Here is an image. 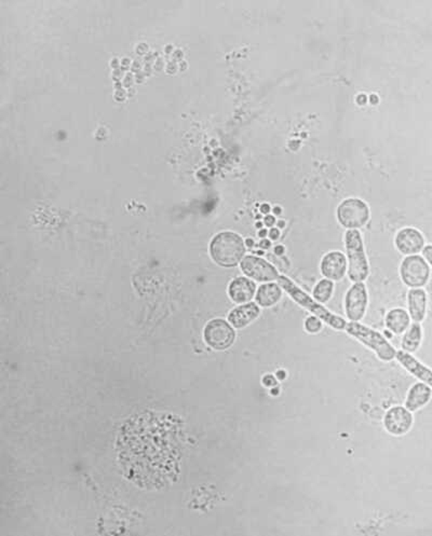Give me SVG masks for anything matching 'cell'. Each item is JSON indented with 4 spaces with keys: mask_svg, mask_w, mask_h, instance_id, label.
Segmentation results:
<instances>
[{
    "mask_svg": "<svg viewBox=\"0 0 432 536\" xmlns=\"http://www.w3.org/2000/svg\"><path fill=\"white\" fill-rule=\"evenodd\" d=\"M275 253L277 254V255H282V254L285 253V247H283L282 245L277 246V247L275 248Z\"/></svg>",
    "mask_w": 432,
    "mask_h": 536,
    "instance_id": "1f68e13d",
    "label": "cell"
},
{
    "mask_svg": "<svg viewBox=\"0 0 432 536\" xmlns=\"http://www.w3.org/2000/svg\"><path fill=\"white\" fill-rule=\"evenodd\" d=\"M261 307L257 303H245L231 310L228 314V321L236 329H243L257 321L261 315Z\"/></svg>",
    "mask_w": 432,
    "mask_h": 536,
    "instance_id": "9a60e30c",
    "label": "cell"
},
{
    "mask_svg": "<svg viewBox=\"0 0 432 536\" xmlns=\"http://www.w3.org/2000/svg\"><path fill=\"white\" fill-rule=\"evenodd\" d=\"M431 275V267L423 256H406L400 265V277L410 289H423Z\"/></svg>",
    "mask_w": 432,
    "mask_h": 536,
    "instance_id": "8992f818",
    "label": "cell"
},
{
    "mask_svg": "<svg viewBox=\"0 0 432 536\" xmlns=\"http://www.w3.org/2000/svg\"><path fill=\"white\" fill-rule=\"evenodd\" d=\"M396 359L399 361V364L405 369L406 371H409L412 376L415 377L416 379L421 381V382L425 383L428 386L432 389V369L423 364L421 361H418L416 357L410 353L404 352V351H397V355H396Z\"/></svg>",
    "mask_w": 432,
    "mask_h": 536,
    "instance_id": "5bb4252c",
    "label": "cell"
},
{
    "mask_svg": "<svg viewBox=\"0 0 432 536\" xmlns=\"http://www.w3.org/2000/svg\"><path fill=\"white\" fill-rule=\"evenodd\" d=\"M323 321H321L319 317H315V315H310L307 317L304 321L305 331L311 335H316V333H320L322 331Z\"/></svg>",
    "mask_w": 432,
    "mask_h": 536,
    "instance_id": "7402d4cb",
    "label": "cell"
},
{
    "mask_svg": "<svg viewBox=\"0 0 432 536\" xmlns=\"http://www.w3.org/2000/svg\"><path fill=\"white\" fill-rule=\"evenodd\" d=\"M283 289L278 283H264L255 294V303L264 309L275 307L282 299Z\"/></svg>",
    "mask_w": 432,
    "mask_h": 536,
    "instance_id": "ac0fdd59",
    "label": "cell"
},
{
    "mask_svg": "<svg viewBox=\"0 0 432 536\" xmlns=\"http://www.w3.org/2000/svg\"><path fill=\"white\" fill-rule=\"evenodd\" d=\"M245 242V246H247V247H252V246L254 245V241L252 239H247Z\"/></svg>",
    "mask_w": 432,
    "mask_h": 536,
    "instance_id": "836d02e7",
    "label": "cell"
},
{
    "mask_svg": "<svg viewBox=\"0 0 432 536\" xmlns=\"http://www.w3.org/2000/svg\"><path fill=\"white\" fill-rule=\"evenodd\" d=\"M203 338L213 350L225 351L235 342L236 331L229 321L223 319H212L206 325Z\"/></svg>",
    "mask_w": 432,
    "mask_h": 536,
    "instance_id": "52a82bcc",
    "label": "cell"
},
{
    "mask_svg": "<svg viewBox=\"0 0 432 536\" xmlns=\"http://www.w3.org/2000/svg\"><path fill=\"white\" fill-rule=\"evenodd\" d=\"M423 327H422L421 323L414 321L413 324H411V326L406 329L403 337H402V351L410 353V354L417 352L421 347L422 342H423Z\"/></svg>",
    "mask_w": 432,
    "mask_h": 536,
    "instance_id": "ffe728a7",
    "label": "cell"
},
{
    "mask_svg": "<svg viewBox=\"0 0 432 536\" xmlns=\"http://www.w3.org/2000/svg\"><path fill=\"white\" fill-rule=\"evenodd\" d=\"M273 210V208H271V205L267 203L261 204V208H259V210H261V214H265V215H268L269 213H271V210Z\"/></svg>",
    "mask_w": 432,
    "mask_h": 536,
    "instance_id": "83f0119b",
    "label": "cell"
},
{
    "mask_svg": "<svg viewBox=\"0 0 432 536\" xmlns=\"http://www.w3.org/2000/svg\"><path fill=\"white\" fill-rule=\"evenodd\" d=\"M408 309L412 321L422 323L427 317L428 295L424 289H411L408 293Z\"/></svg>",
    "mask_w": 432,
    "mask_h": 536,
    "instance_id": "2e32d148",
    "label": "cell"
},
{
    "mask_svg": "<svg viewBox=\"0 0 432 536\" xmlns=\"http://www.w3.org/2000/svg\"><path fill=\"white\" fill-rule=\"evenodd\" d=\"M422 255H423L424 259L429 263L430 267H432V245H426L422 251Z\"/></svg>",
    "mask_w": 432,
    "mask_h": 536,
    "instance_id": "603a6c76",
    "label": "cell"
},
{
    "mask_svg": "<svg viewBox=\"0 0 432 536\" xmlns=\"http://www.w3.org/2000/svg\"><path fill=\"white\" fill-rule=\"evenodd\" d=\"M264 384L266 385V386H268V388H271V386H275V385H277V380H275V377L271 376V375H267V376L264 377L263 379Z\"/></svg>",
    "mask_w": 432,
    "mask_h": 536,
    "instance_id": "484cf974",
    "label": "cell"
},
{
    "mask_svg": "<svg viewBox=\"0 0 432 536\" xmlns=\"http://www.w3.org/2000/svg\"><path fill=\"white\" fill-rule=\"evenodd\" d=\"M431 398L432 389L424 382H416L408 391L404 406L411 412H416L427 406Z\"/></svg>",
    "mask_w": 432,
    "mask_h": 536,
    "instance_id": "e0dca14e",
    "label": "cell"
},
{
    "mask_svg": "<svg viewBox=\"0 0 432 536\" xmlns=\"http://www.w3.org/2000/svg\"><path fill=\"white\" fill-rule=\"evenodd\" d=\"M268 238L271 241H277L280 238V230L278 228H271L268 231Z\"/></svg>",
    "mask_w": 432,
    "mask_h": 536,
    "instance_id": "d4e9b609",
    "label": "cell"
},
{
    "mask_svg": "<svg viewBox=\"0 0 432 536\" xmlns=\"http://www.w3.org/2000/svg\"><path fill=\"white\" fill-rule=\"evenodd\" d=\"M345 331L350 337L366 345L370 350L373 351L380 361L389 363V361L396 359L397 350L392 347L391 343L386 339L385 335L382 333H378V331H374V329L370 328V327L366 326L359 321L347 323Z\"/></svg>",
    "mask_w": 432,
    "mask_h": 536,
    "instance_id": "277c9868",
    "label": "cell"
},
{
    "mask_svg": "<svg viewBox=\"0 0 432 536\" xmlns=\"http://www.w3.org/2000/svg\"><path fill=\"white\" fill-rule=\"evenodd\" d=\"M240 269L245 277L259 283H271L278 281L279 272L275 266L259 256H245L240 263Z\"/></svg>",
    "mask_w": 432,
    "mask_h": 536,
    "instance_id": "ba28073f",
    "label": "cell"
},
{
    "mask_svg": "<svg viewBox=\"0 0 432 536\" xmlns=\"http://www.w3.org/2000/svg\"><path fill=\"white\" fill-rule=\"evenodd\" d=\"M277 224H278V227L280 228V229L285 227V222H283V220H278Z\"/></svg>",
    "mask_w": 432,
    "mask_h": 536,
    "instance_id": "e575fe53",
    "label": "cell"
},
{
    "mask_svg": "<svg viewBox=\"0 0 432 536\" xmlns=\"http://www.w3.org/2000/svg\"><path fill=\"white\" fill-rule=\"evenodd\" d=\"M277 282L281 286V289L290 296L291 299L295 301L297 305L306 309L315 317H319L321 321H324L326 325L332 327L335 331H345L347 325L345 319H343L340 315L331 312L330 310L319 303L314 297H310L302 289H299L298 286L290 277L280 275Z\"/></svg>",
    "mask_w": 432,
    "mask_h": 536,
    "instance_id": "6da1fadb",
    "label": "cell"
},
{
    "mask_svg": "<svg viewBox=\"0 0 432 536\" xmlns=\"http://www.w3.org/2000/svg\"><path fill=\"white\" fill-rule=\"evenodd\" d=\"M275 224H277V220H275V215H271V214H268V215H266L265 217H264V224H265L266 227L273 228V226H275Z\"/></svg>",
    "mask_w": 432,
    "mask_h": 536,
    "instance_id": "cb8c5ba5",
    "label": "cell"
},
{
    "mask_svg": "<svg viewBox=\"0 0 432 536\" xmlns=\"http://www.w3.org/2000/svg\"><path fill=\"white\" fill-rule=\"evenodd\" d=\"M338 222L347 230H358L364 227L370 219V208L361 198H346L336 210Z\"/></svg>",
    "mask_w": 432,
    "mask_h": 536,
    "instance_id": "5b68a950",
    "label": "cell"
},
{
    "mask_svg": "<svg viewBox=\"0 0 432 536\" xmlns=\"http://www.w3.org/2000/svg\"><path fill=\"white\" fill-rule=\"evenodd\" d=\"M334 282L331 281V280L326 279V277L320 280L315 286L312 297L321 305L328 303L332 298L333 293H334Z\"/></svg>",
    "mask_w": 432,
    "mask_h": 536,
    "instance_id": "44dd1931",
    "label": "cell"
},
{
    "mask_svg": "<svg viewBox=\"0 0 432 536\" xmlns=\"http://www.w3.org/2000/svg\"><path fill=\"white\" fill-rule=\"evenodd\" d=\"M273 215L278 216L281 215V213H282V208H280V206H275V208H273Z\"/></svg>",
    "mask_w": 432,
    "mask_h": 536,
    "instance_id": "4dcf8cb0",
    "label": "cell"
},
{
    "mask_svg": "<svg viewBox=\"0 0 432 536\" xmlns=\"http://www.w3.org/2000/svg\"><path fill=\"white\" fill-rule=\"evenodd\" d=\"M411 317L406 310L402 307H394L390 310L385 317V325L387 331L394 335H402L406 329L411 326Z\"/></svg>",
    "mask_w": 432,
    "mask_h": 536,
    "instance_id": "d6986e66",
    "label": "cell"
},
{
    "mask_svg": "<svg viewBox=\"0 0 432 536\" xmlns=\"http://www.w3.org/2000/svg\"><path fill=\"white\" fill-rule=\"evenodd\" d=\"M382 424L386 432L392 436H404L412 430L414 426L413 412L405 406H394L388 409Z\"/></svg>",
    "mask_w": 432,
    "mask_h": 536,
    "instance_id": "30bf717a",
    "label": "cell"
},
{
    "mask_svg": "<svg viewBox=\"0 0 432 536\" xmlns=\"http://www.w3.org/2000/svg\"><path fill=\"white\" fill-rule=\"evenodd\" d=\"M259 247L261 248V249H269V248L271 247V241L269 239H261V241L259 242Z\"/></svg>",
    "mask_w": 432,
    "mask_h": 536,
    "instance_id": "4316f807",
    "label": "cell"
},
{
    "mask_svg": "<svg viewBox=\"0 0 432 536\" xmlns=\"http://www.w3.org/2000/svg\"><path fill=\"white\" fill-rule=\"evenodd\" d=\"M348 271V260L342 252L333 251L323 256L320 263V272L323 277L333 282L344 279Z\"/></svg>",
    "mask_w": 432,
    "mask_h": 536,
    "instance_id": "7c38bea8",
    "label": "cell"
},
{
    "mask_svg": "<svg viewBox=\"0 0 432 536\" xmlns=\"http://www.w3.org/2000/svg\"><path fill=\"white\" fill-rule=\"evenodd\" d=\"M247 246L245 240L231 231L219 232L210 243V255L216 265L222 268H235L245 258Z\"/></svg>",
    "mask_w": 432,
    "mask_h": 536,
    "instance_id": "7a4b0ae2",
    "label": "cell"
},
{
    "mask_svg": "<svg viewBox=\"0 0 432 536\" xmlns=\"http://www.w3.org/2000/svg\"><path fill=\"white\" fill-rule=\"evenodd\" d=\"M263 227H264V222H257V229H259V230L263 229Z\"/></svg>",
    "mask_w": 432,
    "mask_h": 536,
    "instance_id": "d590c367",
    "label": "cell"
},
{
    "mask_svg": "<svg viewBox=\"0 0 432 536\" xmlns=\"http://www.w3.org/2000/svg\"><path fill=\"white\" fill-rule=\"evenodd\" d=\"M344 242L348 260V277L352 283L366 281L370 275V265L361 233L359 230H347Z\"/></svg>",
    "mask_w": 432,
    "mask_h": 536,
    "instance_id": "3957f363",
    "label": "cell"
},
{
    "mask_svg": "<svg viewBox=\"0 0 432 536\" xmlns=\"http://www.w3.org/2000/svg\"><path fill=\"white\" fill-rule=\"evenodd\" d=\"M257 291V284L249 277H236L228 285V296L237 305L251 303L255 298Z\"/></svg>",
    "mask_w": 432,
    "mask_h": 536,
    "instance_id": "4fadbf2b",
    "label": "cell"
},
{
    "mask_svg": "<svg viewBox=\"0 0 432 536\" xmlns=\"http://www.w3.org/2000/svg\"><path fill=\"white\" fill-rule=\"evenodd\" d=\"M370 102L374 105L377 104L378 103L377 95H370Z\"/></svg>",
    "mask_w": 432,
    "mask_h": 536,
    "instance_id": "d6a6232c",
    "label": "cell"
},
{
    "mask_svg": "<svg viewBox=\"0 0 432 536\" xmlns=\"http://www.w3.org/2000/svg\"><path fill=\"white\" fill-rule=\"evenodd\" d=\"M394 245L402 255H418L426 246L425 236L415 228H403L394 238Z\"/></svg>",
    "mask_w": 432,
    "mask_h": 536,
    "instance_id": "8fae6325",
    "label": "cell"
},
{
    "mask_svg": "<svg viewBox=\"0 0 432 536\" xmlns=\"http://www.w3.org/2000/svg\"><path fill=\"white\" fill-rule=\"evenodd\" d=\"M368 305V294L363 282L352 284L345 296L344 307L347 319L360 321L364 319Z\"/></svg>",
    "mask_w": 432,
    "mask_h": 536,
    "instance_id": "9c48e42d",
    "label": "cell"
},
{
    "mask_svg": "<svg viewBox=\"0 0 432 536\" xmlns=\"http://www.w3.org/2000/svg\"><path fill=\"white\" fill-rule=\"evenodd\" d=\"M267 236H268V230L265 229V228L259 230V238H261V239H266Z\"/></svg>",
    "mask_w": 432,
    "mask_h": 536,
    "instance_id": "f1b7e54d",
    "label": "cell"
},
{
    "mask_svg": "<svg viewBox=\"0 0 432 536\" xmlns=\"http://www.w3.org/2000/svg\"><path fill=\"white\" fill-rule=\"evenodd\" d=\"M357 102L359 103L360 105H364L366 103V96L363 94H360L358 96V99H357Z\"/></svg>",
    "mask_w": 432,
    "mask_h": 536,
    "instance_id": "f546056e",
    "label": "cell"
}]
</instances>
